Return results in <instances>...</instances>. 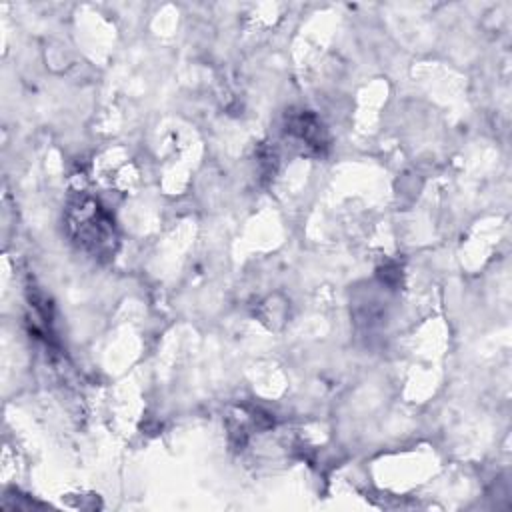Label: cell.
I'll return each mask as SVG.
<instances>
[{"mask_svg":"<svg viewBox=\"0 0 512 512\" xmlns=\"http://www.w3.org/2000/svg\"><path fill=\"white\" fill-rule=\"evenodd\" d=\"M290 132H294L300 140H304L308 146H316L322 148L324 146V138H322V126L318 124L316 118L308 116V114H300L298 118H294V122L288 128Z\"/></svg>","mask_w":512,"mask_h":512,"instance_id":"cell-2","label":"cell"},{"mask_svg":"<svg viewBox=\"0 0 512 512\" xmlns=\"http://www.w3.org/2000/svg\"><path fill=\"white\" fill-rule=\"evenodd\" d=\"M66 228L72 242L94 258H110L118 248V232L112 214L92 196L70 198Z\"/></svg>","mask_w":512,"mask_h":512,"instance_id":"cell-1","label":"cell"}]
</instances>
